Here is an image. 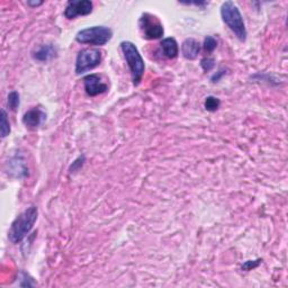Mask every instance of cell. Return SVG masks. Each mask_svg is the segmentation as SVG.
Instances as JSON below:
<instances>
[{
	"label": "cell",
	"mask_w": 288,
	"mask_h": 288,
	"mask_svg": "<svg viewBox=\"0 0 288 288\" xmlns=\"http://www.w3.org/2000/svg\"><path fill=\"white\" fill-rule=\"evenodd\" d=\"M103 53L98 49H85L81 50L77 55L76 60V73L82 75L87 71L95 69L101 65Z\"/></svg>",
	"instance_id": "cell-5"
},
{
	"label": "cell",
	"mask_w": 288,
	"mask_h": 288,
	"mask_svg": "<svg viewBox=\"0 0 288 288\" xmlns=\"http://www.w3.org/2000/svg\"><path fill=\"white\" fill-rule=\"evenodd\" d=\"M20 104V97L17 91H12L8 95V107L12 109L13 112H16Z\"/></svg>",
	"instance_id": "cell-16"
},
{
	"label": "cell",
	"mask_w": 288,
	"mask_h": 288,
	"mask_svg": "<svg viewBox=\"0 0 288 288\" xmlns=\"http://www.w3.org/2000/svg\"><path fill=\"white\" fill-rule=\"evenodd\" d=\"M217 48V41L213 38V36H206L205 41H204V50L207 53H212V52Z\"/></svg>",
	"instance_id": "cell-17"
},
{
	"label": "cell",
	"mask_w": 288,
	"mask_h": 288,
	"mask_svg": "<svg viewBox=\"0 0 288 288\" xmlns=\"http://www.w3.org/2000/svg\"><path fill=\"white\" fill-rule=\"evenodd\" d=\"M225 75V71L224 70H221V71H218V72H216L215 75H214L213 77H212V81L213 82H218L219 80H221V78L223 77Z\"/></svg>",
	"instance_id": "cell-21"
},
{
	"label": "cell",
	"mask_w": 288,
	"mask_h": 288,
	"mask_svg": "<svg viewBox=\"0 0 288 288\" xmlns=\"http://www.w3.org/2000/svg\"><path fill=\"white\" fill-rule=\"evenodd\" d=\"M42 4H43L42 2H27V5L30 7H38V6H41Z\"/></svg>",
	"instance_id": "cell-22"
},
{
	"label": "cell",
	"mask_w": 288,
	"mask_h": 288,
	"mask_svg": "<svg viewBox=\"0 0 288 288\" xmlns=\"http://www.w3.org/2000/svg\"><path fill=\"white\" fill-rule=\"evenodd\" d=\"M162 53L168 59H175L179 54V46L174 38H168L161 41Z\"/></svg>",
	"instance_id": "cell-12"
},
{
	"label": "cell",
	"mask_w": 288,
	"mask_h": 288,
	"mask_svg": "<svg viewBox=\"0 0 288 288\" xmlns=\"http://www.w3.org/2000/svg\"><path fill=\"white\" fill-rule=\"evenodd\" d=\"M46 118V114L40 108H32L28 112H26L23 116V123L25 126L30 129H36L44 122Z\"/></svg>",
	"instance_id": "cell-10"
},
{
	"label": "cell",
	"mask_w": 288,
	"mask_h": 288,
	"mask_svg": "<svg viewBox=\"0 0 288 288\" xmlns=\"http://www.w3.org/2000/svg\"><path fill=\"white\" fill-rule=\"evenodd\" d=\"M140 29L142 30L143 38L145 40H158L165 34L164 26L155 16L148 13H144L139 20Z\"/></svg>",
	"instance_id": "cell-6"
},
{
	"label": "cell",
	"mask_w": 288,
	"mask_h": 288,
	"mask_svg": "<svg viewBox=\"0 0 288 288\" xmlns=\"http://www.w3.org/2000/svg\"><path fill=\"white\" fill-rule=\"evenodd\" d=\"M261 259H257V260H248L245 261V263L242 265V269L245 271H249V270H252L254 268H257L260 264H261Z\"/></svg>",
	"instance_id": "cell-20"
},
{
	"label": "cell",
	"mask_w": 288,
	"mask_h": 288,
	"mask_svg": "<svg viewBox=\"0 0 288 288\" xmlns=\"http://www.w3.org/2000/svg\"><path fill=\"white\" fill-rule=\"evenodd\" d=\"M10 133V123L8 120L7 113L5 109H2V117H0V135L5 139Z\"/></svg>",
	"instance_id": "cell-14"
},
{
	"label": "cell",
	"mask_w": 288,
	"mask_h": 288,
	"mask_svg": "<svg viewBox=\"0 0 288 288\" xmlns=\"http://www.w3.org/2000/svg\"><path fill=\"white\" fill-rule=\"evenodd\" d=\"M34 59L40 62H48L56 56V49L54 45L46 44L42 45L39 50L34 52Z\"/></svg>",
	"instance_id": "cell-13"
},
{
	"label": "cell",
	"mask_w": 288,
	"mask_h": 288,
	"mask_svg": "<svg viewBox=\"0 0 288 288\" xmlns=\"http://www.w3.org/2000/svg\"><path fill=\"white\" fill-rule=\"evenodd\" d=\"M83 86L88 96L95 97L108 90V86L102 81V77L98 75H89L83 78Z\"/></svg>",
	"instance_id": "cell-8"
},
{
	"label": "cell",
	"mask_w": 288,
	"mask_h": 288,
	"mask_svg": "<svg viewBox=\"0 0 288 288\" xmlns=\"http://www.w3.org/2000/svg\"><path fill=\"white\" fill-rule=\"evenodd\" d=\"M201 67L205 72L211 71L214 67H215V60L213 57H204L201 61Z\"/></svg>",
	"instance_id": "cell-18"
},
{
	"label": "cell",
	"mask_w": 288,
	"mask_h": 288,
	"mask_svg": "<svg viewBox=\"0 0 288 288\" xmlns=\"http://www.w3.org/2000/svg\"><path fill=\"white\" fill-rule=\"evenodd\" d=\"M85 161H86L85 155H80L79 158L75 160V162H72V165H71L70 169H69L71 174H73V172H77L78 170H79L81 167L83 166V164H85Z\"/></svg>",
	"instance_id": "cell-19"
},
{
	"label": "cell",
	"mask_w": 288,
	"mask_h": 288,
	"mask_svg": "<svg viewBox=\"0 0 288 288\" xmlns=\"http://www.w3.org/2000/svg\"><path fill=\"white\" fill-rule=\"evenodd\" d=\"M120 49H122L125 60L127 62L134 86H139L140 82L142 81L145 70L143 57L140 54L135 44L130 41L122 42V43H120Z\"/></svg>",
	"instance_id": "cell-3"
},
{
	"label": "cell",
	"mask_w": 288,
	"mask_h": 288,
	"mask_svg": "<svg viewBox=\"0 0 288 288\" xmlns=\"http://www.w3.org/2000/svg\"><path fill=\"white\" fill-rule=\"evenodd\" d=\"M219 105H221L219 99L214 96H208L205 99V103H204V106H205L206 111L208 112H216L219 108Z\"/></svg>",
	"instance_id": "cell-15"
},
{
	"label": "cell",
	"mask_w": 288,
	"mask_h": 288,
	"mask_svg": "<svg viewBox=\"0 0 288 288\" xmlns=\"http://www.w3.org/2000/svg\"><path fill=\"white\" fill-rule=\"evenodd\" d=\"M39 211L35 206H30L25 209L23 213H20L13 222L12 227L9 229L8 239L10 242L17 244L27 237L28 233L32 231L34 224L38 219Z\"/></svg>",
	"instance_id": "cell-1"
},
{
	"label": "cell",
	"mask_w": 288,
	"mask_h": 288,
	"mask_svg": "<svg viewBox=\"0 0 288 288\" xmlns=\"http://www.w3.org/2000/svg\"><path fill=\"white\" fill-rule=\"evenodd\" d=\"M113 38V30L106 26H92L81 29L76 35V41L81 44L103 46Z\"/></svg>",
	"instance_id": "cell-4"
},
{
	"label": "cell",
	"mask_w": 288,
	"mask_h": 288,
	"mask_svg": "<svg viewBox=\"0 0 288 288\" xmlns=\"http://www.w3.org/2000/svg\"><path fill=\"white\" fill-rule=\"evenodd\" d=\"M93 5L90 0H70L68 2L65 16L68 19H73L77 16H87L92 13Z\"/></svg>",
	"instance_id": "cell-7"
},
{
	"label": "cell",
	"mask_w": 288,
	"mask_h": 288,
	"mask_svg": "<svg viewBox=\"0 0 288 288\" xmlns=\"http://www.w3.org/2000/svg\"><path fill=\"white\" fill-rule=\"evenodd\" d=\"M201 52L200 42L195 39H187L181 44V53L187 60H195Z\"/></svg>",
	"instance_id": "cell-11"
},
{
	"label": "cell",
	"mask_w": 288,
	"mask_h": 288,
	"mask_svg": "<svg viewBox=\"0 0 288 288\" xmlns=\"http://www.w3.org/2000/svg\"><path fill=\"white\" fill-rule=\"evenodd\" d=\"M9 175L15 178H25L28 176V168L22 155H15L9 160Z\"/></svg>",
	"instance_id": "cell-9"
},
{
	"label": "cell",
	"mask_w": 288,
	"mask_h": 288,
	"mask_svg": "<svg viewBox=\"0 0 288 288\" xmlns=\"http://www.w3.org/2000/svg\"><path fill=\"white\" fill-rule=\"evenodd\" d=\"M221 16L223 22L232 30L235 36L241 41L247 40V29L240 9L233 2H225L221 7Z\"/></svg>",
	"instance_id": "cell-2"
}]
</instances>
